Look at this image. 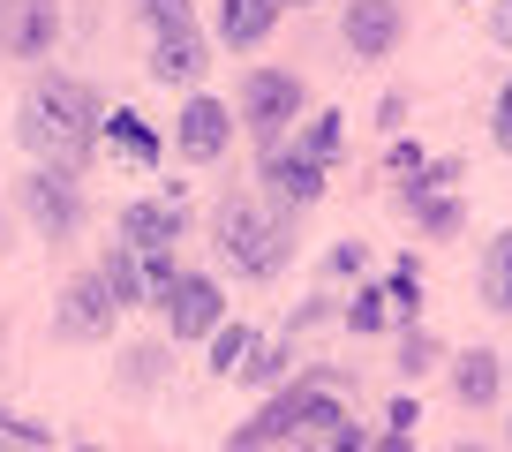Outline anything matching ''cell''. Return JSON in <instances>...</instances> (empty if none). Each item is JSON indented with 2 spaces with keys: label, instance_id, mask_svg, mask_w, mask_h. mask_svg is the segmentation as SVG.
Returning <instances> with one entry per match:
<instances>
[{
  "label": "cell",
  "instance_id": "6da1fadb",
  "mask_svg": "<svg viewBox=\"0 0 512 452\" xmlns=\"http://www.w3.org/2000/svg\"><path fill=\"white\" fill-rule=\"evenodd\" d=\"M98 121H106V106H98V91L83 76H38L31 91H23V106H16L23 151H31L38 166H61V174H83V166H91Z\"/></svg>",
  "mask_w": 512,
  "mask_h": 452
},
{
  "label": "cell",
  "instance_id": "7a4b0ae2",
  "mask_svg": "<svg viewBox=\"0 0 512 452\" xmlns=\"http://www.w3.org/2000/svg\"><path fill=\"white\" fill-rule=\"evenodd\" d=\"M211 242H219V257L234 264L241 279H272L279 264H287V249H294V219L272 211L256 189H226L219 211H211Z\"/></svg>",
  "mask_w": 512,
  "mask_h": 452
},
{
  "label": "cell",
  "instance_id": "3957f363",
  "mask_svg": "<svg viewBox=\"0 0 512 452\" xmlns=\"http://www.w3.org/2000/svg\"><path fill=\"white\" fill-rule=\"evenodd\" d=\"M332 422H347V400H339L332 385H317V377H294V385L264 392V407L226 437V452H279L287 437H302V430L324 437Z\"/></svg>",
  "mask_w": 512,
  "mask_h": 452
},
{
  "label": "cell",
  "instance_id": "277c9868",
  "mask_svg": "<svg viewBox=\"0 0 512 452\" xmlns=\"http://www.w3.org/2000/svg\"><path fill=\"white\" fill-rule=\"evenodd\" d=\"M309 113V83L294 68H249L241 76V129L256 136L264 151H279V136Z\"/></svg>",
  "mask_w": 512,
  "mask_h": 452
},
{
  "label": "cell",
  "instance_id": "5b68a950",
  "mask_svg": "<svg viewBox=\"0 0 512 452\" xmlns=\"http://www.w3.org/2000/svg\"><path fill=\"white\" fill-rule=\"evenodd\" d=\"M16 204H23V219L38 226V242H76L83 234V181L61 174V166H31V174L16 181Z\"/></svg>",
  "mask_w": 512,
  "mask_h": 452
},
{
  "label": "cell",
  "instance_id": "8992f818",
  "mask_svg": "<svg viewBox=\"0 0 512 452\" xmlns=\"http://www.w3.org/2000/svg\"><path fill=\"white\" fill-rule=\"evenodd\" d=\"M151 309L166 317V339H174V347H189V339H211V332L226 324V287H219L211 272H181Z\"/></svg>",
  "mask_w": 512,
  "mask_h": 452
},
{
  "label": "cell",
  "instance_id": "52a82bcc",
  "mask_svg": "<svg viewBox=\"0 0 512 452\" xmlns=\"http://www.w3.org/2000/svg\"><path fill=\"white\" fill-rule=\"evenodd\" d=\"M113 324H121V302L106 294V279H98V272H76V279L61 287V302H53V332H61L68 347L113 339Z\"/></svg>",
  "mask_w": 512,
  "mask_h": 452
},
{
  "label": "cell",
  "instance_id": "ba28073f",
  "mask_svg": "<svg viewBox=\"0 0 512 452\" xmlns=\"http://www.w3.org/2000/svg\"><path fill=\"white\" fill-rule=\"evenodd\" d=\"M256 181H264L256 196H264L272 211H287V219H302V211L324 196V166L309 159V151H287V144L264 151V174H256Z\"/></svg>",
  "mask_w": 512,
  "mask_h": 452
},
{
  "label": "cell",
  "instance_id": "9c48e42d",
  "mask_svg": "<svg viewBox=\"0 0 512 452\" xmlns=\"http://www.w3.org/2000/svg\"><path fill=\"white\" fill-rule=\"evenodd\" d=\"M226 144H234V106L196 91L189 106L174 113V151H181L189 166H211V159H226Z\"/></svg>",
  "mask_w": 512,
  "mask_h": 452
},
{
  "label": "cell",
  "instance_id": "30bf717a",
  "mask_svg": "<svg viewBox=\"0 0 512 452\" xmlns=\"http://www.w3.org/2000/svg\"><path fill=\"white\" fill-rule=\"evenodd\" d=\"M339 38H347L354 61H384V53L407 38L400 0H347V16H339Z\"/></svg>",
  "mask_w": 512,
  "mask_h": 452
},
{
  "label": "cell",
  "instance_id": "8fae6325",
  "mask_svg": "<svg viewBox=\"0 0 512 452\" xmlns=\"http://www.w3.org/2000/svg\"><path fill=\"white\" fill-rule=\"evenodd\" d=\"M189 234V204L181 196H136L121 204V242L128 249H174Z\"/></svg>",
  "mask_w": 512,
  "mask_h": 452
},
{
  "label": "cell",
  "instance_id": "7c38bea8",
  "mask_svg": "<svg viewBox=\"0 0 512 452\" xmlns=\"http://www.w3.org/2000/svg\"><path fill=\"white\" fill-rule=\"evenodd\" d=\"M151 83H166V91H174V83H196L211 68V38L196 31V23H174V31H151Z\"/></svg>",
  "mask_w": 512,
  "mask_h": 452
},
{
  "label": "cell",
  "instance_id": "4fadbf2b",
  "mask_svg": "<svg viewBox=\"0 0 512 452\" xmlns=\"http://www.w3.org/2000/svg\"><path fill=\"white\" fill-rule=\"evenodd\" d=\"M279 16H287V0H219V38L234 53H249L279 31Z\"/></svg>",
  "mask_w": 512,
  "mask_h": 452
},
{
  "label": "cell",
  "instance_id": "5bb4252c",
  "mask_svg": "<svg viewBox=\"0 0 512 452\" xmlns=\"http://www.w3.org/2000/svg\"><path fill=\"white\" fill-rule=\"evenodd\" d=\"M61 46V0H16V31H8V61H38Z\"/></svg>",
  "mask_w": 512,
  "mask_h": 452
},
{
  "label": "cell",
  "instance_id": "9a60e30c",
  "mask_svg": "<svg viewBox=\"0 0 512 452\" xmlns=\"http://www.w3.org/2000/svg\"><path fill=\"white\" fill-rule=\"evenodd\" d=\"M497 385H505V355H490V347L452 355V400H460V407H490Z\"/></svg>",
  "mask_w": 512,
  "mask_h": 452
},
{
  "label": "cell",
  "instance_id": "2e32d148",
  "mask_svg": "<svg viewBox=\"0 0 512 452\" xmlns=\"http://www.w3.org/2000/svg\"><path fill=\"white\" fill-rule=\"evenodd\" d=\"M98 144H106L113 159H128V166H159V136L144 129V113H128V106H113L106 121H98Z\"/></svg>",
  "mask_w": 512,
  "mask_h": 452
},
{
  "label": "cell",
  "instance_id": "e0dca14e",
  "mask_svg": "<svg viewBox=\"0 0 512 452\" xmlns=\"http://www.w3.org/2000/svg\"><path fill=\"white\" fill-rule=\"evenodd\" d=\"M407 211H415V226L430 234V242H452L467 226V211H460V196H445V189H422V181H407V196H400Z\"/></svg>",
  "mask_w": 512,
  "mask_h": 452
},
{
  "label": "cell",
  "instance_id": "ac0fdd59",
  "mask_svg": "<svg viewBox=\"0 0 512 452\" xmlns=\"http://www.w3.org/2000/svg\"><path fill=\"white\" fill-rule=\"evenodd\" d=\"M98 279H106V294H113L121 309H144V302H151V287H144V264H136V249H128V242H113L106 257H98Z\"/></svg>",
  "mask_w": 512,
  "mask_h": 452
},
{
  "label": "cell",
  "instance_id": "d6986e66",
  "mask_svg": "<svg viewBox=\"0 0 512 452\" xmlns=\"http://www.w3.org/2000/svg\"><path fill=\"white\" fill-rule=\"evenodd\" d=\"M287 370H294V339H256L249 362H241V385H249V392H279Z\"/></svg>",
  "mask_w": 512,
  "mask_h": 452
},
{
  "label": "cell",
  "instance_id": "ffe728a7",
  "mask_svg": "<svg viewBox=\"0 0 512 452\" xmlns=\"http://www.w3.org/2000/svg\"><path fill=\"white\" fill-rule=\"evenodd\" d=\"M482 302H490L497 317H512V226L482 249Z\"/></svg>",
  "mask_w": 512,
  "mask_h": 452
},
{
  "label": "cell",
  "instance_id": "44dd1931",
  "mask_svg": "<svg viewBox=\"0 0 512 452\" xmlns=\"http://www.w3.org/2000/svg\"><path fill=\"white\" fill-rule=\"evenodd\" d=\"M294 151H309L317 166H332L339 151H347V113H309V121H302V144H294Z\"/></svg>",
  "mask_w": 512,
  "mask_h": 452
},
{
  "label": "cell",
  "instance_id": "7402d4cb",
  "mask_svg": "<svg viewBox=\"0 0 512 452\" xmlns=\"http://www.w3.org/2000/svg\"><path fill=\"white\" fill-rule=\"evenodd\" d=\"M166 347H174V339L128 347V355H121V392H159V377H166Z\"/></svg>",
  "mask_w": 512,
  "mask_h": 452
},
{
  "label": "cell",
  "instance_id": "603a6c76",
  "mask_svg": "<svg viewBox=\"0 0 512 452\" xmlns=\"http://www.w3.org/2000/svg\"><path fill=\"white\" fill-rule=\"evenodd\" d=\"M384 302H392V324H415V317H422V272H415V257L392 264V279H384Z\"/></svg>",
  "mask_w": 512,
  "mask_h": 452
},
{
  "label": "cell",
  "instance_id": "cb8c5ba5",
  "mask_svg": "<svg viewBox=\"0 0 512 452\" xmlns=\"http://www.w3.org/2000/svg\"><path fill=\"white\" fill-rule=\"evenodd\" d=\"M249 347H256V332H249V324H219V332H211V377H241Z\"/></svg>",
  "mask_w": 512,
  "mask_h": 452
},
{
  "label": "cell",
  "instance_id": "d4e9b609",
  "mask_svg": "<svg viewBox=\"0 0 512 452\" xmlns=\"http://www.w3.org/2000/svg\"><path fill=\"white\" fill-rule=\"evenodd\" d=\"M339 317H347V332H392V302H384V287H354V302L339 309Z\"/></svg>",
  "mask_w": 512,
  "mask_h": 452
},
{
  "label": "cell",
  "instance_id": "484cf974",
  "mask_svg": "<svg viewBox=\"0 0 512 452\" xmlns=\"http://www.w3.org/2000/svg\"><path fill=\"white\" fill-rule=\"evenodd\" d=\"M0 445H31V452H46L53 430H46L38 415H23V407H0Z\"/></svg>",
  "mask_w": 512,
  "mask_h": 452
},
{
  "label": "cell",
  "instance_id": "4316f807",
  "mask_svg": "<svg viewBox=\"0 0 512 452\" xmlns=\"http://www.w3.org/2000/svg\"><path fill=\"white\" fill-rule=\"evenodd\" d=\"M422 370H437V339L422 324H407L400 332V377H422Z\"/></svg>",
  "mask_w": 512,
  "mask_h": 452
},
{
  "label": "cell",
  "instance_id": "83f0119b",
  "mask_svg": "<svg viewBox=\"0 0 512 452\" xmlns=\"http://www.w3.org/2000/svg\"><path fill=\"white\" fill-rule=\"evenodd\" d=\"M136 264H144V287H151V302H159V294L181 279V257H174V249H136Z\"/></svg>",
  "mask_w": 512,
  "mask_h": 452
},
{
  "label": "cell",
  "instance_id": "f1b7e54d",
  "mask_svg": "<svg viewBox=\"0 0 512 452\" xmlns=\"http://www.w3.org/2000/svg\"><path fill=\"white\" fill-rule=\"evenodd\" d=\"M128 8H136V16H144L151 31H174V23H196V16H189V0H128Z\"/></svg>",
  "mask_w": 512,
  "mask_h": 452
},
{
  "label": "cell",
  "instance_id": "f546056e",
  "mask_svg": "<svg viewBox=\"0 0 512 452\" xmlns=\"http://www.w3.org/2000/svg\"><path fill=\"white\" fill-rule=\"evenodd\" d=\"M490 136H497V151L512 159V76H505V91H497V106H490Z\"/></svg>",
  "mask_w": 512,
  "mask_h": 452
},
{
  "label": "cell",
  "instance_id": "4dcf8cb0",
  "mask_svg": "<svg viewBox=\"0 0 512 452\" xmlns=\"http://www.w3.org/2000/svg\"><path fill=\"white\" fill-rule=\"evenodd\" d=\"M362 264H369V249H362V242H332L324 272H332V279H347V272H362Z\"/></svg>",
  "mask_w": 512,
  "mask_h": 452
},
{
  "label": "cell",
  "instance_id": "1f68e13d",
  "mask_svg": "<svg viewBox=\"0 0 512 452\" xmlns=\"http://www.w3.org/2000/svg\"><path fill=\"white\" fill-rule=\"evenodd\" d=\"M369 445H377V437L354 430V422H332V430H324V452H369Z\"/></svg>",
  "mask_w": 512,
  "mask_h": 452
},
{
  "label": "cell",
  "instance_id": "d6a6232c",
  "mask_svg": "<svg viewBox=\"0 0 512 452\" xmlns=\"http://www.w3.org/2000/svg\"><path fill=\"white\" fill-rule=\"evenodd\" d=\"M384 166H392V174H422V144H407V136H400V144L384 151Z\"/></svg>",
  "mask_w": 512,
  "mask_h": 452
},
{
  "label": "cell",
  "instance_id": "836d02e7",
  "mask_svg": "<svg viewBox=\"0 0 512 452\" xmlns=\"http://www.w3.org/2000/svg\"><path fill=\"white\" fill-rule=\"evenodd\" d=\"M490 38H497V46H512V0H497V8H490Z\"/></svg>",
  "mask_w": 512,
  "mask_h": 452
},
{
  "label": "cell",
  "instance_id": "e575fe53",
  "mask_svg": "<svg viewBox=\"0 0 512 452\" xmlns=\"http://www.w3.org/2000/svg\"><path fill=\"white\" fill-rule=\"evenodd\" d=\"M384 422H392V430H415L422 407H415V400H392V415H384Z\"/></svg>",
  "mask_w": 512,
  "mask_h": 452
},
{
  "label": "cell",
  "instance_id": "d590c367",
  "mask_svg": "<svg viewBox=\"0 0 512 452\" xmlns=\"http://www.w3.org/2000/svg\"><path fill=\"white\" fill-rule=\"evenodd\" d=\"M8 31H16V0H0V61H8Z\"/></svg>",
  "mask_w": 512,
  "mask_h": 452
},
{
  "label": "cell",
  "instance_id": "8d00e7d4",
  "mask_svg": "<svg viewBox=\"0 0 512 452\" xmlns=\"http://www.w3.org/2000/svg\"><path fill=\"white\" fill-rule=\"evenodd\" d=\"M407 437H415V430H384V437H377L369 452H407Z\"/></svg>",
  "mask_w": 512,
  "mask_h": 452
},
{
  "label": "cell",
  "instance_id": "74e56055",
  "mask_svg": "<svg viewBox=\"0 0 512 452\" xmlns=\"http://www.w3.org/2000/svg\"><path fill=\"white\" fill-rule=\"evenodd\" d=\"M0 249H8V211H0Z\"/></svg>",
  "mask_w": 512,
  "mask_h": 452
},
{
  "label": "cell",
  "instance_id": "f35d334b",
  "mask_svg": "<svg viewBox=\"0 0 512 452\" xmlns=\"http://www.w3.org/2000/svg\"><path fill=\"white\" fill-rule=\"evenodd\" d=\"M68 452H106V445H68Z\"/></svg>",
  "mask_w": 512,
  "mask_h": 452
},
{
  "label": "cell",
  "instance_id": "ab89813d",
  "mask_svg": "<svg viewBox=\"0 0 512 452\" xmlns=\"http://www.w3.org/2000/svg\"><path fill=\"white\" fill-rule=\"evenodd\" d=\"M452 452H490V445H452Z\"/></svg>",
  "mask_w": 512,
  "mask_h": 452
},
{
  "label": "cell",
  "instance_id": "60d3db41",
  "mask_svg": "<svg viewBox=\"0 0 512 452\" xmlns=\"http://www.w3.org/2000/svg\"><path fill=\"white\" fill-rule=\"evenodd\" d=\"M294 8H309V0H294Z\"/></svg>",
  "mask_w": 512,
  "mask_h": 452
},
{
  "label": "cell",
  "instance_id": "b9f144b4",
  "mask_svg": "<svg viewBox=\"0 0 512 452\" xmlns=\"http://www.w3.org/2000/svg\"><path fill=\"white\" fill-rule=\"evenodd\" d=\"M505 437H512V422H505Z\"/></svg>",
  "mask_w": 512,
  "mask_h": 452
},
{
  "label": "cell",
  "instance_id": "7bdbcfd3",
  "mask_svg": "<svg viewBox=\"0 0 512 452\" xmlns=\"http://www.w3.org/2000/svg\"><path fill=\"white\" fill-rule=\"evenodd\" d=\"M0 452H8V445H0Z\"/></svg>",
  "mask_w": 512,
  "mask_h": 452
}]
</instances>
